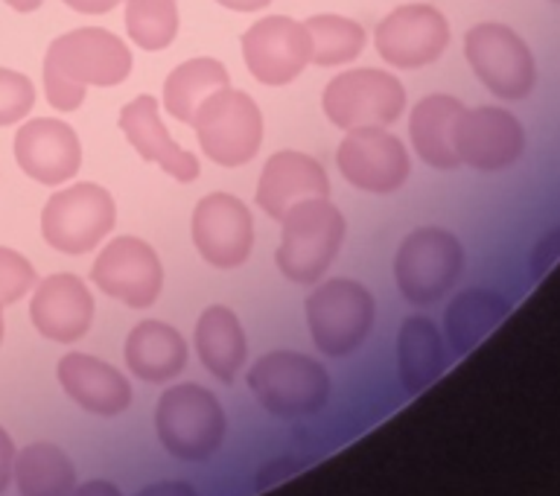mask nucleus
Here are the masks:
<instances>
[{
  "mask_svg": "<svg viewBox=\"0 0 560 496\" xmlns=\"http://www.w3.org/2000/svg\"><path fill=\"white\" fill-rule=\"evenodd\" d=\"M131 73V50L120 35L79 26L52 38L44 56V94L56 112H77L88 88H114Z\"/></svg>",
  "mask_w": 560,
  "mask_h": 496,
  "instance_id": "f257e3e1",
  "label": "nucleus"
},
{
  "mask_svg": "<svg viewBox=\"0 0 560 496\" xmlns=\"http://www.w3.org/2000/svg\"><path fill=\"white\" fill-rule=\"evenodd\" d=\"M280 222H283V234L275 252L278 269L292 284H304V287L318 284L345 243L348 226L341 210L332 205L330 196L306 199L289 210Z\"/></svg>",
  "mask_w": 560,
  "mask_h": 496,
  "instance_id": "f03ea898",
  "label": "nucleus"
},
{
  "mask_svg": "<svg viewBox=\"0 0 560 496\" xmlns=\"http://www.w3.org/2000/svg\"><path fill=\"white\" fill-rule=\"evenodd\" d=\"M248 389L275 418L295 420L322 412L330 401V374L298 350H271L248 371Z\"/></svg>",
  "mask_w": 560,
  "mask_h": 496,
  "instance_id": "7ed1b4c3",
  "label": "nucleus"
},
{
  "mask_svg": "<svg viewBox=\"0 0 560 496\" xmlns=\"http://www.w3.org/2000/svg\"><path fill=\"white\" fill-rule=\"evenodd\" d=\"M155 429L166 453L182 462H205L225 438V412L217 394L196 383H182L161 394Z\"/></svg>",
  "mask_w": 560,
  "mask_h": 496,
  "instance_id": "20e7f679",
  "label": "nucleus"
},
{
  "mask_svg": "<svg viewBox=\"0 0 560 496\" xmlns=\"http://www.w3.org/2000/svg\"><path fill=\"white\" fill-rule=\"evenodd\" d=\"M201 152L219 166H243L257 158L262 147V112L240 88H219L196 108L190 123Z\"/></svg>",
  "mask_w": 560,
  "mask_h": 496,
  "instance_id": "39448f33",
  "label": "nucleus"
},
{
  "mask_svg": "<svg viewBox=\"0 0 560 496\" xmlns=\"http://www.w3.org/2000/svg\"><path fill=\"white\" fill-rule=\"evenodd\" d=\"M376 301L359 280L330 278L306 298V324L315 348L327 357H348L374 327Z\"/></svg>",
  "mask_w": 560,
  "mask_h": 496,
  "instance_id": "423d86ee",
  "label": "nucleus"
},
{
  "mask_svg": "<svg viewBox=\"0 0 560 496\" xmlns=\"http://www.w3.org/2000/svg\"><path fill=\"white\" fill-rule=\"evenodd\" d=\"M464 269L458 237L444 228L427 226L411 231L394 257V280L400 296L415 307L435 304L455 287Z\"/></svg>",
  "mask_w": 560,
  "mask_h": 496,
  "instance_id": "0eeeda50",
  "label": "nucleus"
},
{
  "mask_svg": "<svg viewBox=\"0 0 560 496\" xmlns=\"http://www.w3.org/2000/svg\"><path fill=\"white\" fill-rule=\"evenodd\" d=\"M117 208L112 193L94 182L56 191L42 210L44 243L61 254H88L112 234Z\"/></svg>",
  "mask_w": 560,
  "mask_h": 496,
  "instance_id": "6e6552de",
  "label": "nucleus"
},
{
  "mask_svg": "<svg viewBox=\"0 0 560 496\" xmlns=\"http://www.w3.org/2000/svg\"><path fill=\"white\" fill-rule=\"evenodd\" d=\"M464 56L481 85L499 100L516 103L537 85V61L511 26L493 21L470 26L464 33Z\"/></svg>",
  "mask_w": 560,
  "mask_h": 496,
  "instance_id": "1a4fd4ad",
  "label": "nucleus"
},
{
  "mask_svg": "<svg viewBox=\"0 0 560 496\" xmlns=\"http://www.w3.org/2000/svg\"><path fill=\"white\" fill-rule=\"evenodd\" d=\"M322 108L336 129L383 126L388 129L406 112V88L394 73L376 68H357L327 82Z\"/></svg>",
  "mask_w": 560,
  "mask_h": 496,
  "instance_id": "9d476101",
  "label": "nucleus"
},
{
  "mask_svg": "<svg viewBox=\"0 0 560 496\" xmlns=\"http://www.w3.org/2000/svg\"><path fill=\"white\" fill-rule=\"evenodd\" d=\"M336 164L345 182L376 196L400 191L411 170L409 152L400 138H394L383 126H357L345 131L336 149Z\"/></svg>",
  "mask_w": 560,
  "mask_h": 496,
  "instance_id": "9b49d317",
  "label": "nucleus"
},
{
  "mask_svg": "<svg viewBox=\"0 0 560 496\" xmlns=\"http://www.w3.org/2000/svg\"><path fill=\"white\" fill-rule=\"evenodd\" d=\"M91 280L108 298H117L131 310H147L164 287V266L158 252L140 237H114L91 266Z\"/></svg>",
  "mask_w": 560,
  "mask_h": 496,
  "instance_id": "f8f14e48",
  "label": "nucleus"
},
{
  "mask_svg": "<svg viewBox=\"0 0 560 496\" xmlns=\"http://www.w3.org/2000/svg\"><path fill=\"white\" fill-rule=\"evenodd\" d=\"M190 234L201 261L213 269H236L252 257V210L234 193H208L192 210Z\"/></svg>",
  "mask_w": 560,
  "mask_h": 496,
  "instance_id": "ddd939ff",
  "label": "nucleus"
},
{
  "mask_svg": "<svg viewBox=\"0 0 560 496\" xmlns=\"http://www.w3.org/2000/svg\"><path fill=\"white\" fill-rule=\"evenodd\" d=\"M313 56V42L301 21L266 15L243 33L245 68L257 82L271 88L295 82Z\"/></svg>",
  "mask_w": 560,
  "mask_h": 496,
  "instance_id": "4468645a",
  "label": "nucleus"
},
{
  "mask_svg": "<svg viewBox=\"0 0 560 496\" xmlns=\"http://www.w3.org/2000/svg\"><path fill=\"white\" fill-rule=\"evenodd\" d=\"M374 44L392 68H423L450 47V21L429 3H402L376 24Z\"/></svg>",
  "mask_w": 560,
  "mask_h": 496,
  "instance_id": "2eb2a0df",
  "label": "nucleus"
},
{
  "mask_svg": "<svg viewBox=\"0 0 560 496\" xmlns=\"http://www.w3.org/2000/svg\"><path fill=\"white\" fill-rule=\"evenodd\" d=\"M18 166L44 187L68 184L82 166V143L77 129L56 117L21 120L12 140Z\"/></svg>",
  "mask_w": 560,
  "mask_h": 496,
  "instance_id": "dca6fc26",
  "label": "nucleus"
},
{
  "mask_svg": "<svg viewBox=\"0 0 560 496\" xmlns=\"http://www.w3.org/2000/svg\"><path fill=\"white\" fill-rule=\"evenodd\" d=\"M525 131L514 114L497 105L464 108L455 123V152L479 173H499L523 155Z\"/></svg>",
  "mask_w": 560,
  "mask_h": 496,
  "instance_id": "f3484780",
  "label": "nucleus"
},
{
  "mask_svg": "<svg viewBox=\"0 0 560 496\" xmlns=\"http://www.w3.org/2000/svg\"><path fill=\"white\" fill-rule=\"evenodd\" d=\"M30 319L44 339L73 345L94 324V296L82 278L59 272L35 284Z\"/></svg>",
  "mask_w": 560,
  "mask_h": 496,
  "instance_id": "a211bd4d",
  "label": "nucleus"
},
{
  "mask_svg": "<svg viewBox=\"0 0 560 496\" xmlns=\"http://www.w3.org/2000/svg\"><path fill=\"white\" fill-rule=\"evenodd\" d=\"M330 196V178L324 166L306 152L298 149H280L266 161L257 182V208L269 219L280 222L289 210L306 199H324Z\"/></svg>",
  "mask_w": 560,
  "mask_h": 496,
  "instance_id": "6ab92c4d",
  "label": "nucleus"
},
{
  "mask_svg": "<svg viewBox=\"0 0 560 496\" xmlns=\"http://www.w3.org/2000/svg\"><path fill=\"white\" fill-rule=\"evenodd\" d=\"M117 126L143 161L158 164L175 182L190 184L199 178V158L175 143L161 120V103L152 94H140L122 105Z\"/></svg>",
  "mask_w": 560,
  "mask_h": 496,
  "instance_id": "aec40b11",
  "label": "nucleus"
},
{
  "mask_svg": "<svg viewBox=\"0 0 560 496\" xmlns=\"http://www.w3.org/2000/svg\"><path fill=\"white\" fill-rule=\"evenodd\" d=\"M59 383L70 401L91 415L114 418L129 410L131 385L114 366L91 354H65L59 359Z\"/></svg>",
  "mask_w": 560,
  "mask_h": 496,
  "instance_id": "412c9836",
  "label": "nucleus"
},
{
  "mask_svg": "<svg viewBox=\"0 0 560 496\" xmlns=\"http://www.w3.org/2000/svg\"><path fill=\"white\" fill-rule=\"evenodd\" d=\"M464 114V103L450 94L420 96L409 114L411 147L435 170H458L462 158L455 152V123Z\"/></svg>",
  "mask_w": 560,
  "mask_h": 496,
  "instance_id": "4be33fe9",
  "label": "nucleus"
},
{
  "mask_svg": "<svg viewBox=\"0 0 560 496\" xmlns=\"http://www.w3.org/2000/svg\"><path fill=\"white\" fill-rule=\"evenodd\" d=\"M126 366L147 383H166L187 366V342L173 324L147 319L135 324L126 339Z\"/></svg>",
  "mask_w": 560,
  "mask_h": 496,
  "instance_id": "5701e85b",
  "label": "nucleus"
},
{
  "mask_svg": "<svg viewBox=\"0 0 560 496\" xmlns=\"http://www.w3.org/2000/svg\"><path fill=\"white\" fill-rule=\"evenodd\" d=\"M196 350L201 366L217 377L219 383H234L236 371L248 357L243 324L231 307L213 304L196 322Z\"/></svg>",
  "mask_w": 560,
  "mask_h": 496,
  "instance_id": "b1692460",
  "label": "nucleus"
},
{
  "mask_svg": "<svg viewBox=\"0 0 560 496\" xmlns=\"http://www.w3.org/2000/svg\"><path fill=\"white\" fill-rule=\"evenodd\" d=\"M397 368L409 394H420L444 374V339L427 315H409L397 333Z\"/></svg>",
  "mask_w": 560,
  "mask_h": 496,
  "instance_id": "393cba45",
  "label": "nucleus"
},
{
  "mask_svg": "<svg viewBox=\"0 0 560 496\" xmlns=\"http://www.w3.org/2000/svg\"><path fill=\"white\" fill-rule=\"evenodd\" d=\"M511 313V304L493 289H464L444 313V333L455 354H470L485 336L497 331Z\"/></svg>",
  "mask_w": 560,
  "mask_h": 496,
  "instance_id": "a878e982",
  "label": "nucleus"
},
{
  "mask_svg": "<svg viewBox=\"0 0 560 496\" xmlns=\"http://www.w3.org/2000/svg\"><path fill=\"white\" fill-rule=\"evenodd\" d=\"M225 85H231V77H228V68L219 59L196 56V59L182 61L164 79V112L178 123L190 126L192 117H196V108Z\"/></svg>",
  "mask_w": 560,
  "mask_h": 496,
  "instance_id": "bb28decb",
  "label": "nucleus"
},
{
  "mask_svg": "<svg viewBox=\"0 0 560 496\" xmlns=\"http://www.w3.org/2000/svg\"><path fill=\"white\" fill-rule=\"evenodd\" d=\"M15 482L21 496H70L77 488V471L56 445H30L15 455Z\"/></svg>",
  "mask_w": 560,
  "mask_h": 496,
  "instance_id": "cd10ccee",
  "label": "nucleus"
},
{
  "mask_svg": "<svg viewBox=\"0 0 560 496\" xmlns=\"http://www.w3.org/2000/svg\"><path fill=\"white\" fill-rule=\"evenodd\" d=\"M306 33H310V42H313V56H310V65H318V68H339V65H348L365 50L368 35L365 30L353 21V18L345 15H313L304 21Z\"/></svg>",
  "mask_w": 560,
  "mask_h": 496,
  "instance_id": "c85d7f7f",
  "label": "nucleus"
},
{
  "mask_svg": "<svg viewBox=\"0 0 560 496\" xmlns=\"http://www.w3.org/2000/svg\"><path fill=\"white\" fill-rule=\"evenodd\" d=\"M126 30L140 50H164L178 35L175 0H126Z\"/></svg>",
  "mask_w": 560,
  "mask_h": 496,
  "instance_id": "c756f323",
  "label": "nucleus"
},
{
  "mask_svg": "<svg viewBox=\"0 0 560 496\" xmlns=\"http://www.w3.org/2000/svg\"><path fill=\"white\" fill-rule=\"evenodd\" d=\"M35 105V85L26 73L0 68V129L26 120Z\"/></svg>",
  "mask_w": 560,
  "mask_h": 496,
  "instance_id": "7c9ffc66",
  "label": "nucleus"
},
{
  "mask_svg": "<svg viewBox=\"0 0 560 496\" xmlns=\"http://www.w3.org/2000/svg\"><path fill=\"white\" fill-rule=\"evenodd\" d=\"M38 284L35 266L15 249L0 245V304H15Z\"/></svg>",
  "mask_w": 560,
  "mask_h": 496,
  "instance_id": "2f4dec72",
  "label": "nucleus"
},
{
  "mask_svg": "<svg viewBox=\"0 0 560 496\" xmlns=\"http://www.w3.org/2000/svg\"><path fill=\"white\" fill-rule=\"evenodd\" d=\"M558 252H560L558 231H549V234H542L540 240H537V245H534V252H532V280L534 284L549 275V269L555 266V261H558Z\"/></svg>",
  "mask_w": 560,
  "mask_h": 496,
  "instance_id": "473e14b6",
  "label": "nucleus"
},
{
  "mask_svg": "<svg viewBox=\"0 0 560 496\" xmlns=\"http://www.w3.org/2000/svg\"><path fill=\"white\" fill-rule=\"evenodd\" d=\"M12 464H15V445L3 427H0V494L9 488L12 482Z\"/></svg>",
  "mask_w": 560,
  "mask_h": 496,
  "instance_id": "72a5a7b5",
  "label": "nucleus"
},
{
  "mask_svg": "<svg viewBox=\"0 0 560 496\" xmlns=\"http://www.w3.org/2000/svg\"><path fill=\"white\" fill-rule=\"evenodd\" d=\"M138 496H199L190 482L182 480H166V482H152L147 488L140 491Z\"/></svg>",
  "mask_w": 560,
  "mask_h": 496,
  "instance_id": "f704fd0d",
  "label": "nucleus"
},
{
  "mask_svg": "<svg viewBox=\"0 0 560 496\" xmlns=\"http://www.w3.org/2000/svg\"><path fill=\"white\" fill-rule=\"evenodd\" d=\"M298 468H301V464L289 462V459H278V462L266 464L260 476H257V485H254V488H266V485H271V482L287 480V476H292Z\"/></svg>",
  "mask_w": 560,
  "mask_h": 496,
  "instance_id": "c9c22d12",
  "label": "nucleus"
},
{
  "mask_svg": "<svg viewBox=\"0 0 560 496\" xmlns=\"http://www.w3.org/2000/svg\"><path fill=\"white\" fill-rule=\"evenodd\" d=\"M70 9H77L82 15H105V12H112L117 3L122 0H65Z\"/></svg>",
  "mask_w": 560,
  "mask_h": 496,
  "instance_id": "e433bc0d",
  "label": "nucleus"
},
{
  "mask_svg": "<svg viewBox=\"0 0 560 496\" xmlns=\"http://www.w3.org/2000/svg\"><path fill=\"white\" fill-rule=\"evenodd\" d=\"M70 496H122V494L117 491V485H112V482L91 480V482H85L82 488L73 491Z\"/></svg>",
  "mask_w": 560,
  "mask_h": 496,
  "instance_id": "4c0bfd02",
  "label": "nucleus"
},
{
  "mask_svg": "<svg viewBox=\"0 0 560 496\" xmlns=\"http://www.w3.org/2000/svg\"><path fill=\"white\" fill-rule=\"evenodd\" d=\"M219 7L234 9V12H257V9H266L271 0H217Z\"/></svg>",
  "mask_w": 560,
  "mask_h": 496,
  "instance_id": "58836bf2",
  "label": "nucleus"
},
{
  "mask_svg": "<svg viewBox=\"0 0 560 496\" xmlns=\"http://www.w3.org/2000/svg\"><path fill=\"white\" fill-rule=\"evenodd\" d=\"M9 9H15V12H21V15H30V12H35V9H42L44 0H3Z\"/></svg>",
  "mask_w": 560,
  "mask_h": 496,
  "instance_id": "ea45409f",
  "label": "nucleus"
},
{
  "mask_svg": "<svg viewBox=\"0 0 560 496\" xmlns=\"http://www.w3.org/2000/svg\"><path fill=\"white\" fill-rule=\"evenodd\" d=\"M3 333H7V322H3V304H0V342H3Z\"/></svg>",
  "mask_w": 560,
  "mask_h": 496,
  "instance_id": "a19ab883",
  "label": "nucleus"
}]
</instances>
